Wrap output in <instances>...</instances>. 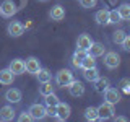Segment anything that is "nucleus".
Listing matches in <instances>:
<instances>
[{
    "mask_svg": "<svg viewBox=\"0 0 130 122\" xmlns=\"http://www.w3.org/2000/svg\"><path fill=\"white\" fill-rule=\"evenodd\" d=\"M73 80H75L73 78V73L68 68H62V70H59L55 73V85L59 88H67Z\"/></svg>",
    "mask_w": 130,
    "mask_h": 122,
    "instance_id": "1",
    "label": "nucleus"
},
{
    "mask_svg": "<svg viewBox=\"0 0 130 122\" xmlns=\"http://www.w3.org/2000/svg\"><path fill=\"white\" fill-rule=\"evenodd\" d=\"M114 112H116L114 104H112V103H107V101H104V103L101 104L99 108H98V119H101V120L112 119Z\"/></svg>",
    "mask_w": 130,
    "mask_h": 122,
    "instance_id": "2",
    "label": "nucleus"
},
{
    "mask_svg": "<svg viewBox=\"0 0 130 122\" xmlns=\"http://www.w3.org/2000/svg\"><path fill=\"white\" fill-rule=\"evenodd\" d=\"M70 114H72L70 104L63 103V101H59V103H57V106H55V119L67 120L68 117H70Z\"/></svg>",
    "mask_w": 130,
    "mask_h": 122,
    "instance_id": "3",
    "label": "nucleus"
},
{
    "mask_svg": "<svg viewBox=\"0 0 130 122\" xmlns=\"http://www.w3.org/2000/svg\"><path fill=\"white\" fill-rule=\"evenodd\" d=\"M28 112H29V116L32 117V120H42L46 116V106L44 104H39V103H34L29 106V109H28Z\"/></svg>",
    "mask_w": 130,
    "mask_h": 122,
    "instance_id": "4",
    "label": "nucleus"
},
{
    "mask_svg": "<svg viewBox=\"0 0 130 122\" xmlns=\"http://www.w3.org/2000/svg\"><path fill=\"white\" fill-rule=\"evenodd\" d=\"M16 5L13 0H3L2 5H0V15L5 16V18H10V16H13L16 13Z\"/></svg>",
    "mask_w": 130,
    "mask_h": 122,
    "instance_id": "5",
    "label": "nucleus"
},
{
    "mask_svg": "<svg viewBox=\"0 0 130 122\" xmlns=\"http://www.w3.org/2000/svg\"><path fill=\"white\" fill-rule=\"evenodd\" d=\"M104 65L107 68H117L120 65V55L117 54V52H106V55H104Z\"/></svg>",
    "mask_w": 130,
    "mask_h": 122,
    "instance_id": "6",
    "label": "nucleus"
},
{
    "mask_svg": "<svg viewBox=\"0 0 130 122\" xmlns=\"http://www.w3.org/2000/svg\"><path fill=\"white\" fill-rule=\"evenodd\" d=\"M8 34L11 36V38H20V36L23 34L24 33V29H26V28H24V24L21 23V21H10L8 23Z\"/></svg>",
    "mask_w": 130,
    "mask_h": 122,
    "instance_id": "7",
    "label": "nucleus"
},
{
    "mask_svg": "<svg viewBox=\"0 0 130 122\" xmlns=\"http://www.w3.org/2000/svg\"><path fill=\"white\" fill-rule=\"evenodd\" d=\"M67 88H68V93H70L73 98H80V96L85 95V85L78 80H73Z\"/></svg>",
    "mask_w": 130,
    "mask_h": 122,
    "instance_id": "8",
    "label": "nucleus"
},
{
    "mask_svg": "<svg viewBox=\"0 0 130 122\" xmlns=\"http://www.w3.org/2000/svg\"><path fill=\"white\" fill-rule=\"evenodd\" d=\"M103 95H104V101H107V103L117 104V103L120 101V93H119V89H117V88L109 86V88L103 93Z\"/></svg>",
    "mask_w": 130,
    "mask_h": 122,
    "instance_id": "9",
    "label": "nucleus"
},
{
    "mask_svg": "<svg viewBox=\"0 0 130 122\" xmlns=\"http://www.w3.org/2000/svg\"><path fill=\"white\" fill-rule=\"evenodd\" d=\"M24 67H26L28 73L36 75V73L39 72V68H41V62H39L38 57H28V59L24 60Z\"/></svg>",
    "mask_w": 130,
    "mask_h": 122,
    "instance_id": "10",
    "label": "nucleus"
},
{
    "mask_svg": "<svg viewBox=\"0 0 130 122\" xmlns=\"http://www.w3.org/2000/svg\"><path fill=\"white\" fill-rule=\"evenodd\" d=\"M21 98H23V95H21V91H20L18 88H10V89L5 91V99L8 101V103L16 104V103L21 101Z\"/></svg>",
    "mask_w": 130,
    "mask_h": 122,
    "instance_id": "11",
    "label": "nucleus"
},
{
    "mask_svg": "<svg viewBox=\"0 0 130 122\" xmlns=\"http://www.w3.org/2000/svg\"><path fill=\"white\" fill-rule=\"evenodd\" d=\"M93 44V39L89 38V36L85 33V34H80L78 39H76V49H80V51H88L89 47H91Z\"/></svg>",
    "mask_w": 130,
    "mask_h": 122,
    "instance_id": "12",
    "label": "nucleus"
},
{
    "mask_svg": "<svg viewBox=\"0 0 130 122\" xmlns=\"http://www.w3.org/2000/svg\"><path fill=\"white\" fill-rule=\"evenodd\" d=\"M8 68H10L11 72L15 73V75H21V73L26 72V67H24V60L21 59H13L8 65Z\"/></svg>",
    "mask_w": 130,
    "mask_h": 122,
    "instance_id": "13",
    "label": "nucleus"
},
{
    "mask_svg": "<svg viewBox=\"0 0 130 122\" xmlns=\"http://www.w3.org/2000/svg\"><path fill=\"white\" fill-rule=\"evenodd\" d=\"M49 16H51L54 21H62L65 18V8L62 5H54L49 11Z\"/></svg>",
    "mask_w": 130,
    "mask_h": 122,
    "instance_id": "14",
    "label": "nucleus"
},
{
    "mask_svg": "<svg viewBox=\"0 0 130 122\" xmlns=\"http://www.w3.org/2000/svg\"><path fill=\"white\" fill-rule=\"evenodd\" d=\"M86 54L93 55V57H101V55H104V54H106V47H104V44H101V42H94V41H93L91 47H89L88 51H86Z\"/></svg>",
    "mask_w": 130,
    "mask_h": 122,
    "instance_id": "15",
    "label": "nucleus"
},
{
    "mask_svg": "<svg viewBox=\"0 0 130 122\" xmlns=\"http://www.w3.org/2000/svg\"><path fill=\"white\" fill-rule=\"evenodd\" d=\"M15 80V73L10 68H3L0 70V85H11Z\"/></svg>",
    "mask_w": 130,
    "mask_h": 122,
    "instance_id": "16",
    "label": "nucleus"
},
{
    "mask_svg": "<svg viewBox=\"0 0 130 122\" xmlns=\"http://www.w3.org/2000/svg\"><path fill=\"white\" fill-rule=\"evenodd\" d=\"M15 119V109L11 108V106H3V108H0V120H13Z\"/></svg>",
    "mask_w": 130,
    "mask_h": 122,
    "instance_id": "17",
    "label": "nucleus"
},
{
    "mask_svg": "<svg viewBox=\"0 0 130 122\" xmlns=\"http://www.w3.org/2000/svg\"><path fill=\"white\" fill-rule=\"evenodd\" d=\"M83 77L86 81H91V83H94V81L99 78V70H98L96 67H91V68H85L83 70Z\"/></svg>",
    "mask_w": 130,
    "mask_h": 122,
    "instance_id": "18",
    "label": "nucleus"
},
{
    "mask_svg": "<svg viewBox=\"0 0 130 122\" xmlns=\"http://www.w3.org/2000/svg\"><path fill=\"white\" fill-rule=\"evenodd\" d=\"M94 20L98 24H109V10L107 8H101L99 11H96Z\"/></svg>",
    "mask_w": 130,
    "mask_h": 122,
    "instance_id": "19",
    "label": "nucleus"
},
{
    "mask_svg": "<svg viewBox=\"0 0 130 122\" xmlns=\"http://www.w3.org/2000/svg\"><path fill=\"white\" fill-rule=\"evenodd\" d=\"M85 55H86V51H80V49H76L75 54H73V57H72V65H73V67L80 68L81 62H83V59H85Z\"/></svg>",
    "mask_w": 130,
    "mask_h": 122,
    "instance_id": "20",
    "label": "nucleus"
},
{
    "mask_svg": "<svg viewBox=\"0 0 130 122\" xmlns=\"http://www.w3.org/2000/svg\"><path fill=\"white\" fill-rule=\"evenodd\" d=\"M94 89L98 93H104L106 89H107L109 86H111V81H109L107 78H104V77H99V78H98L96 81H94Z\"/></svg>",
    "mask_w": 130,
    "mask_h": 122,
    "instance_id": "21",
    "label": "nucleus"
},
{
    "mask_svg": "<svg viewBox=\"0 0 130 122\" xmlns=\"http://www.w3.org/2000/svg\"><path fill=\"white\" fill-rule=\"evenodd\" d=\"M36 75H38L39 83H44V81H51V78H52V73L49 72V68H42V67L39 68V72L36 73Z\"/></svg>",
    "mask_w": 130,
    "mask_h": 122,
    "instance_id": "22",
    "label": "nucleus"
},
{
    "mask_svg": "<svg viewBox=\"0 0 130 122\" xmlns=\"http://www.w3.org/2000/svg\"><path fill=\"white\" fill-rule=\"evenodd\" d=\"M85 119L93 122V120H98V108L94 106H89V108L85 109Z\"/></svg>",
    "mask_w": 130,
    "mask_h": 122,
    "instance_id": "23",
    "label": "nucleus"
},
{
    "mask_svg": "<svg viewBox=\"0 0 130 122\" xmlns=\"http://www.w3.org/2000/svg\"><path fill=\"white\" fill-rule=\"evenodd\" d=\"M117 11H119L120 20H130V3H122L117 8Z\"/></svg>",
    "mask_w": 130,
    "mask_h": 122,
    "instance_id": "24",
    "label": "nucleus"
},
{
    "mask_svg": "<svg viewBox=\"0 0 130 122\" xmlns=\"http://www.w3.org/2000/svg\"><path fill=\"white\" fill-rule=\"evenodd\" d=\"M54 88L55 86H52L51 81H44V83H41V86H39V95L47 96V95H51V93H54Z\"/></svg>",
    "mask_w": 130,
    "mask_h": 122,
    "instance_id": "25",
    "label": "nucleus"
},
{
    "mask_svg": "<svg viewBox=\"0 0 130 122\" xmlns=\"http://www.w3.org/2000/svg\"><path fill=\"white\" fill-rule=\"evenodd\" d=\"M91 67H96V57H93V55H89L86 54L85 55V59H83V62H81V67L80 68H91Z\"/></svg>",
    "mask_w": 130,
    "mask_h": 122,
    "instance_id": "26",
    "label": "nucleus"
},
{
    "mask_svg": "<svg viewBox=\"0 0 130 122\" xmlns=\"http://www.w3.org/2000/svg\"><path fill=\"white\" fill-rule=\"evenodd\" d=\"M125 31L124 29H117V31H114L112 33V42L114 44H122V41L125 39Z\"/></svg>",
    "mask_w": 130,
    "mask_h": 122,
    "instance_id": "27",
    "label": "nucleus"
},
{
    "mask_svg": "<svg viewBox=\"0 0 130 122\" xmlns=\"http://www.w3.org/2000/svg\"><path fill=\"white\" fill-rule=\"evenodd\" d=\"M119 89L124 91L125 95H130V78H122L119 81Z\"/></svg>",
    "mask_w": 130,
    "mask_h": 122,
    "instance_id": "28",
    "label": "nucleus"
},
{
    "mask_svg": "<svg viewBox=\"0 0 130 122\" xmlns=\"http://www.w3.org/2000/svg\"><path fill=\"white\" fill-rule=\"evenodd\" d=\"M116 23H120V16H119V11L116 10H109V24H116Z\"/></svg>",
    "mask_w": 130,
    "mask_h": 122,
    "instance_id": "29",
    "label": "nucleus"
},
{
    "mask_svg": "<svg viewBox=\"0 0 130 122\" xmlns=\"http://www.w3.org/2000/svg\"><path fill=\"white\" fill-rule=\"evenodd\" d=\"M46 98V104L47 106H57V103H59V96L55 95V93H51V95H47V96H44Z\"/></svg>",
    "mask_w": 130,
    "mask_h": 122,
    "instance_id": "30",
    "label": "nucleus"
},
{
    "mask_svg": "<svg viewBox=\"0 0 130 122\" xmlns=\"http://www.w3.org/2000/svg\"><path fill=\"white\" fill-rule=\"evenodd\" d=\"M80 5L83 8H94L98 5V0H80Z\"/></svg>",
    "mask_w": 130,
    "mask_h": 122,
    "instance_id": "31",
    "label": "nucleus"
},
{
    "mask_svg": "<svg viewBox=\"0 0 130 122\" xmlns=\"http://www.w3.org/2000/svg\"><path fill=\"white\" fill-rule=\"evenodd\" d=\"M122 49H124V51H127V52H130V34H127L125 36V39L122 41Z\"/></svg>",
    "mask_w": 130,
    "mask_h": 122,
    "instance_id": "32",
    "label": "nucleus"
},
{
    "mask_svg": "<svg viewBox=\"0 0 130 122\" xmlns=\"http://www.w3.org/2000/svg\"><path fill=\"white\" fill-rule=\"evenodd\" d=\"M18 120H21V122H29V120H32V117L29 116V112H21V114H20V117H18Z\"/></svg>",
    "mask_w": 130,
    "mask_h": 122,
    "instance_id": "33",
    "label": "nucleus"
},
{
    "mask_svg": "<svg viewBox=\"0 0 130 122\" xmlns=\"http://www.w3.org/2000/svg\"><path fill=\"white\" fill-rule=\"evenodd\" d=\"M46 116L55 117V106H47V108H46Z\"/></svg>",
    "mask_w": 130,
    "mask_h": 122,
    "instance_id": "34",
    "label": "nucleus"
},
{
    "mask_svg": "<svg viewBox=\"0 0 130 122\" xmlns=\"http://www.w3.org/2000/svg\"><path fill=\"white\" fill-rule=\"evenodd\" d=\"M112 119L116 120V122H125V120H127V117H125V116H112Z\"/></svg>",
    "mask_w": 130,
    "mask_h": 122,
    "instance_id": "35",
    "label": "nucleus"
},
{
    "mask_svg": "<svg viewBox=\"0 0 130 122\" xmlns=\"http://www.w3.org/2000/svg\"><path fill=\"white\" fill-rule=\"evenodd\" d=\"M39 2H47V0H39Z\"/></svg>",
    "mask_w": 130,
    "mask_h": 122,
    "instance_id": "36",
    "label": "nucleus"
}]
</instances>
